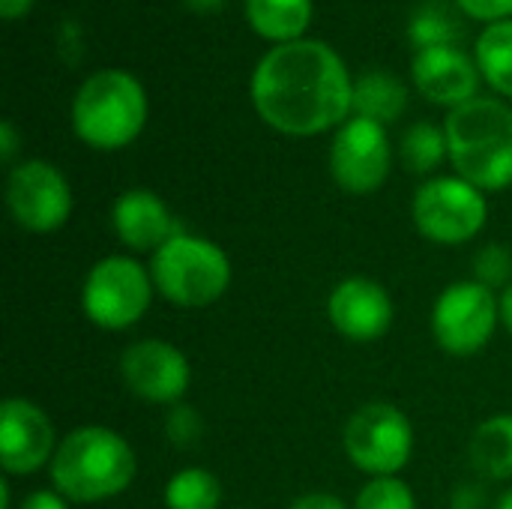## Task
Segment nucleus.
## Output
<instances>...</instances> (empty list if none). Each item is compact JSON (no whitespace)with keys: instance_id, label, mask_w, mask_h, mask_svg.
Wrapping results in <instances>:
<instances>
[{"instance_id":"1","label":"nucleus","mask_w":512,"mask_h":509,"mask_svg":"<svg viewBox=\"0 0 512 509\" xmlns=\"http://www.w3.org/2000/svg\"><path fill=\"white\" fill-rule=\"evenodd\" d=\"M258 117L291 138H309L351 117L354 81L345 60L318 39H297L267 51L252 72Z\"/></svg>"},{"instance_id":"2","label":"nucleus","mask_w":512,"mask_h":509,"mask_svg":"<svg viewBox=\"0 0 512 509\" xmlns=\"http://www.w3.org/2000/svg\"><path fill=\"white\" fill-rule=\"evenodd\" d=\"M138 456L132 444L111 426L87 423L66 432L48 465L51 489L69 504H105L132 489Z\"/></svg>"},{"instance_id":"3","label":"nucleus","mask_w":512,"mask_h":509,"mask_svg":"<svg viewBox=\"0 0 512 509\" xmlns=\"http://www.w3.org/2000/svg\"><path fill=\"white\" fill-rule=\"evenodd\" d=\"M453 171L483 192L512 186V108L501 99L477 96L444 120Z\"/></svg>"},{"instance_id":"4","label":"nucleus","mask_w":512,"mask_h":509,"mask_svg":"<svg viewBox=\"0 0 512 509\" xmlns=\"http://www.w3.org/2000/svg\"><path fill=\"white\" fill-rule=\"evenodd\" d=\"M156 297L177 309H207L219 303L231 282H234V267L228 252L192 231L174 234L162 249H156L147 261Z\"/></svg>"},{"instance_id":"5","label":"nucleus","mask_w":512,"mask_h":509,"mask_svg":"<svg viewBox=\"0 0 512 509\" xmlns=\"http://www.w3.org/2000/svg\"><path fill=\"white\" fill-rule=\"evenodd\" d=\"M147 126V90L123 69L93 72L72 99L75 135L102 153L129 147Z\"/></svg>"},{"instance_id":"6","label":"nucleus","mask_w":512,"mask_h":509,"mask_svg":"<svg viewBox=\"0 0 512 509\" xmlns=\"http://www.w3.org/2000/svg\"><path fill=\"white\" fill-rule=\"evenodd\" d=\"M153 297L156 285L150 267L135 255H105L90 264L81 282V312L105 333H123L141 324Z\"/></svg>"},{"instance_id":"7","label":"nucleus","mask_w":512,"mask_h":509,"mask_svg":"<svg viewBox=\"0 0 512 509\" xmlns=\"http://www.w3.org/2000/svg\"><path fill=\"white\" fill-rule=\"evenodd\" d=\"M342 450L369 480L399 477L414 456V423L393 402H366L348 417Z\"/></svg>"},{"instance_id":"8","label":"nucleus","mask_w":512,"mask_h":509,"mask_svg":"<svg viewBox=\"0 0 512 509\" xmlns=\"http://www.w3.org/2000/svg\"><path fill=\"white\" fill-rule=\"evenodd\" d=\"M411 219L423 240L435 246L474 243L489 222L486 192L459 174L429 177L411 201Z\"/></svg>"},{"instance_id":"9","label":"nucleus","mask_w":512,"mask_h":509,"mask_svg":"<svg viewBox=\"0 0 512 509\" xmlns=\"http://www.w3.org/2000/svg\"><path fill=\"white\" fill-rule=\"evenodd\" d=\"M438 348L450 357H474L489 348L501 327V294L474 279L450 282L429 315Z\"/></svg>"},{"instance_id":"10","label":"nucleus","mask_w":512,"mask_h":509,"mask_svg":"<svg viewBox=\"0 0 512 509\" xmlns=\"http://www.w3.org/2000/svg\"><path fill=\"white\" fill-rule=\"evenodd\" d=\"M75 198L66 174L45 159H24L9 168L6 210L30 234H54L72 216Z\"/></svg>"},{"instance_id":"11","label":"nucleus","mask_w":512,"mask_h":509,"mask_svg":"<svg viewBox=\"0 0 512 509\" xmlns=\"http://www.w3.org/2000/svg\"><path fill=\"white\" fill-rule=\"evenodd\" d=\"M393 171V144L381 123L348 117L330 141V177L357 198L375 195Z\"/></svg>"},{"instance_id":"12","label":"nucleus","mask_w":512,"mask_h":509,"mask_svg":"<svg viewBox=\"0 0 512 509\" xmlns=\"http://www.w3.org/2000/svg\"><path fill=\"white\" fill-rule=\"evenodd\" d=\"M117 372L123 387L147 405H180L192 387L189 357L174 342L159 336L129 342L117 360Z\"/></svg>"},{"instance_id":"13","label":"nucleus","mask_w":512,"mask_h":509,"mask_svg":"<svg viewBox=\"0 0 512 509\" xmlns=\"http://www.w3.org/2000/svg\"><path fill=\"white\" fill-rule=\"evenodd\" d=\"M57 429L48 411L24 396L0 405V468L6 477H33L51 465L57 453Z\"/></svg>"},{"instance_id":"14","label":"nucleus","mask_w":512,"mask_h":509,"mask_svg":"<svg viewBox=\"0 0 512 509\" xmlns=\"http://www.w3.org/2000/svg\"><path fill=\"white\" fill-rule=\"evenodd\" d=\"M324 312L330 327L354 345L381 342L396 321V303L390 291L369 276H348L336 282L327 294Z\"/></svg>"},{"instance_id":"15","label":"nucleus","mask_w":512,"mask_h":509,"mask_svg":"<svg viewBox=\"0 0 512 509\" xmlns=\"http://www.w3.org/2000/svg\"><path fill=\"white\" fill-rule=\"evenodd\" d=\"M111 231L132 255H153L183 231L171 207L153 189H126L111 204Z\"/></svg>"},{"instance_id":"16","label":"nucleus","mask_w":512,"mask_h":509,"mask_svg":"<svg viewBox=\"0 0 512 509\" xmlns=\"http://www.w3.org/2000/svg\"><path fill=\"white\" fill-rule=\"evenodd\" d=\"M411 75H414L417 90L429 102L444 105L450 111L477 99V87L483 78L477 60H471L456 45H435V48L417 51Z\"/></svg>"},{"instance_id":"17","label":"nucleus","mask_w":512,"mask_h":509,"mask_svg":"<svg viewBox=\"0 0 512 509\" xmlns=\"http://www.w3.org/2000/svg\"><path fill=\"white\" fill-rule=\"evenodd\" d=\"M471 471L486 483L512 480V414L486 417L468 441Z\"/></svg>"},{"instance_id":"18","label":"nucleus","mask_w":512,"mask_h":509,"mask_svg":"<svg viewBox=\"0 0 512 509\" xmlns=\"http://www.w3.org/2000/svg\"><path fill=\"white\" fill-rule=\"evenodd\" d=\"M408 108V87L393 72H366L354 81V105L351 117H363L372 123H396Z\"/></svg>"},{"instance_id":"19","label":"nucleus","mask_w":512,"mask_h":509,"mask_svg":"<svg viewBox=\"0 0 512 509\" xmlns=\"http://www.w3.org/2000/svg\"><path fill=\"white\" fill-rule=\"evenodd\" d=\"M246 15L258 36L285 45L309 30L312 0H246Z\"/></svg>"},{"instance_id":"20","label":"nucleus","mask_w":512,"mask_h":509,"mask_svg":"<svg viewBox=\"0 0 512 509\" xmlns=\"http://www.w3.org/2000/svg\"><path fill=\"white\" fill-rule=\"evenodd\" d=\"M222 495V480L201 465H186L174 471L162 489L165 509H219Z\"/></svg>"},{"instance_id":"21","label":"nucleus","mask_w":512,"mask_h":509,"mask_svg":"<svg viewBox=\"0 0 512 509\" xmlns=\"http://www.w3.org/2000/svg\"><path fill=\"white\" fill-rule=\"evenodd\" d=\"M477 66L492 90L512 99V18L489 24L477 39Z\"/></svg>"},{"instance_id":"22","label":"nucleus","mask_w":512,"mask_h":509,"mask_svg":"<svg viewBox=\"0 0 512 509\" xmlns=\"http://www.w3.org/2000/svg\"><path fill=\"white\" fill-rule=\"evenodd\" d=\"M399 159L411 174H420V177H429L432 171H438L444 162H450L444 126H435L429 120L414 123L399 141Z\"/></svg>"},{"instance_id":"23","label":"nucleus","mask_w":512,"mask_h":509,"mask_svg":"<svg viewBox=\"0 0 512 509\" xmlns=\"http://www.w3.org/2000/svg\"><path fill=\"white\" fill-rule=\"evenodd\" d=\"M354 509H417V495L402 477H372L360 486Z\"/></svg>"},{"instance_id":"24","label":"nucleus","mask_w":512,"mask_h":509,"mask_svg":"<svg viewBox=\"0 0 512 509\" xmlns=\"http://www.w3.org/2000/svg\"><path fill=\"white\" fill-rule=\"evenodd\" d=\"M471 279L486 285L489 291L501 294L512 285V249L507 243H486L474 252Z\"/></svg>"},{"instance_id":"25","label":"nucleus","mask_w":512,"mask_h":509,"mask_svg":"<svg viewBox=\"0 0 512 509\" xmlns=\"http://www.w3.org/2000/svg\"><path fill=\"white\" fill-rule=\"evenodd\" d=\"M162 429H165L168 444H174L177 450H192L204 438V417H201V411L195 405L180 402V405L165 408Z\"/></svg>"},{"instance_id":"26","label":"nucleus","mask_w":512,"mask_h":509,"mask_svg":"<svg viewBox=\"0 0 512 509\" xmlns=\"http://www.w3.org/2000/svg\"><path fill=\"white\" fill-rule=\"evenodd\" d=\"M459 27L450 21V15L444 9H423L414 15L411 21V39L423 48H435V45H453Z\"/></svg>"},{"instance_id":"27","label":"nucleus","mask_w":512,"mask_h":509,"mask_svg":"<svg viewBox=\"0 0 512 509\" xmlns=\"http://www.w3.org/2000/svg\"><path fill=\"white\" fill-rule=\"evenodd\" d=\"M465 15L480 18V21H507L512 15V0H456Z\"/></svg>"},{"instance_id":"28","label":"nucleus","mask_w":512,"mask_h":509,"mask_svg":"<svg viewBox=\"0 0 512 509\" xmlns=\"http://www.w3.org/2000/svg\"><path fill=\"white\" fill-rule=\"evenodd\" d=\"M486 489L477 480H465L450 492V509H492Z\"/></svg>"},{"instance_id":"29","label":"nucleus","mask_w":512,"mask_h":509,"mask_svg":"<svg viewBox=\"0 0 512 509\" xmlns=\"http://www.w3.org/2000/svg\"><path fill=\"white\" fill-rule=\"evenodd\" d=\"M15 509H72V504L54 489H36V492L24 495Z\"/></svg>"},{"instance_id":"30","label":"nucleus","mask_w":512,"mask_h":509,"mask_svg":"<svg viewBox=\"0 0 512 509\" xmlns=\"http://www.w3.org/2000/svg\"><path fill=\"white\" fill-rule=\"evenodd\" d=\"M288 509H354L351 504H345L339 495L330 492H306L300 498H294Z\"/></svg>"},{"instance_id":"31","label":"nucleus","mask_w":512,"mask_h":509,"mask_svg":"<svg viewBox=\"0 0 512 509\" xmlns=\"http://www.w3.org/2000/svg\"><path fill=\"white\" fill-rule=\"evenodd\" d=\"M18 144H21V138H18L15 123H12V120H3V123H0V159H3L6 165H15Z\"/></svg>"},{"instance_id":"32","label":"nucleus","mask_w":512,"mask_h":509,"mask_svg":"<svg viewBox=\"0 0 512 509\" xmlns=\"http://www.w3.org/2000/svg\"><path fill=\"white\" fill-rule=\"evenodd\" d=\"M33 0H0V15L6 21H15V18H24L30 12Z\"/></svg>"},{"instance_id":"33","label":"nucleus","mask_w":512,"mask_h":509,"mask_svg":"<svg viewBox=\"0 0 512 509\" xmlns=\"http://www.w3.org/2000/svg\"><path fill=\"white\" fill-rule=\"evenodd\" d=\"M501 327L512 336V285L501 291Z\"/></svg>"},{"instance_id":"34","label":"nucleus","mask_w":512,"mask_h":509,"mask_svg":"<svg viewBox=\"0 0 512 509\" xmlns=\"http://www.w3.org/2000/svg\"><path fill=\"white\" fill-rule=\"evenodd\" d=\"M186 3V9H192V12H201V15H207V12H216V9H222L228 0H183Z\"/></svg>"},{"instance_id":"35","label":"nucleus","mask_w":512,"mask_h":509,"mask_svg":"<svg viewBox=\"0 0 512 509\" xmlns=\"http://www.w3.org/2000/svg\"><path fill=\"white\" fill-rule=\"evenodd\" d=\"M0 509H15L12 507V486H9V477H3V483H0Z\"/></svg>"},{"instance_id":"36","label":"nucleus","mask_w":512,"mask_h":509,"mask_svg":"<svg viewBox=\"0 0 512 509\" xmlns=\"http://www.w3.org/2000/svg\"><path fill=\"white\" fill-rule=\"evenodd\" d=\"M492 509H512V486L510 489H504V495L492 504Z\"/></svg>"},{"instance_id":"37","label":"nucleus","mask_w":512,"mask_h":509,"mask_svg":"<svg viewBox=\"0 0 512 509\" xmlns=\"http://www.w3.org/2000/svg\"><path fill=\"white\" fill-rule=\"evenodd\" d=\"M240 509H246V507H240Z\"/></svg>"}]
</instances>
